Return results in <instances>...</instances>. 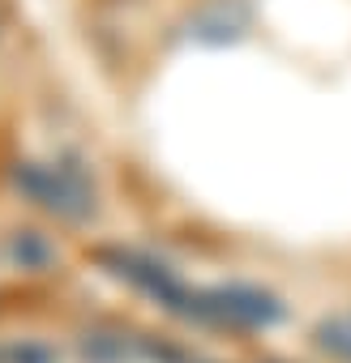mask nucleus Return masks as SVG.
Segmentation results:
<instances>
[{
	"label": "nucleus",
	"instance_id": "obj_1",
	"mask_svg": "<svg viewBox=\"0 0 351 363\" xmlns=\"http://www.w3.org/2000/svg\"><path fill=\"white\" fill-rule=\"evenodd\" d=\"M167 312L202 320V325H227V329H270L283 320V299L266 286L249 282H215V286H193L185 278H176V286L163 295Z\"/></svg>",
	"mask_w": 351,
	"mask_h": 363
},
{
	"label": "nucleus",
	"instance_id": "obj_2",
	"mask_svg": "<svg viewBox=\"0 0 351 363\" xmlns=\"http://www.w3.org/2000/svg\"><path fill=\"white\" fill-rule=\"evenodd\" d=\"M14 189L35 201L43 214L65 218V223H86L99 206L94 179L77 158H56V162H14Z\"/></svg>",
	"mask_w": 351,
	"mask_h": 363
},
{
	"label": "nucleus",
	"instance_id": "obj_3",
	"mask_svg": "<svg viewBox=\"0 0 351 363\" xmlns=\"http://www.w3.org/2000/svg\"><path fill=\"white\" fill-rule=\"evenodd\" d=\"M253 9L249 0H206V5L189 18V39L198 43H232L249 30Z\"/></svg>",
	"mask_w": 351,
	"mask_h": 363
},
{
	"label": "nucleus",
	"instance_id": "obj_4",
	"mask_svg": "<svg viewBox=\"0 0 351 363\" xmlns=\"http://www.w3.org/2000/svg\"><path fill=\"white\" fill-rule=\"evenodd\" d=\"M313 337H317V350H325L330 359H342V363H351V312L321 320Z\"/></svg>",
	"mask_w": 351,
	"mask_h": 363
},
{
	"label": "nucleus",
	"instance_id": "obj_5",
	"mask_svg": "<svg viewBox=\"0 0 351 363\" xmlns=\"http://www.w3.org/2000/svg\"><path fill=\"white\" fill-rule=\"evenodd\" d=\"M14 261H18L22 269H43V265L52 261V244L39 240L35 231H18V235H14Z\"/></svg>",
	"mask_w": 351,
	"mask_h": 363
},
{
	"label": "nucleus",
	"instance_id": "obj_6",
	"mask_svg": "<svg viewBox=\"0 0 351 363\" xmlns=\"http://www.w3.org/2000/svg\"><path fill=\"white\" fill-rule=\"evenodd\" d=\"M9 363H56V350L48 342H22L9 350Z\"/></svg>",
	"mask_w": 351,
	"mask_h": 363
}]
</instances>
